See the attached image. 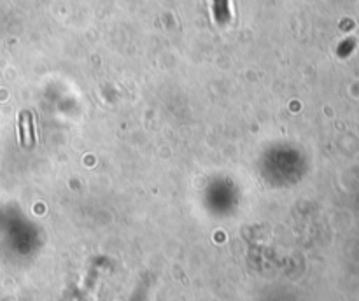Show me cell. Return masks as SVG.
I'll return each instance as SVG.
<instances>
[{"label":"cell","instance_id":"obj_2","mask_svg":"<svg viewBox=\"0 0 359 301\" xmlns=\"http://www.w3.org/2000/svg\"><path fill=\"white\" fill-rule=\"evenodd\" d=\"M214 10H216L217 23H226L230 20V9H228V0H214Z\"/></svg>","mask_w":359,"mask_h":301},{"label":"cell","instance_id":"obj_1","mask_svg":"<svg viewBox=\"0 0 359 301\" xmlns=\"http://www.w3.org/2000/svg\"><path fill=\"white\" fill-rule=\"evenodd\" d=\"M27 126H25V112L20 114V136H21V146H25V142H34V122H32V114L27 112Z\"/></svg>","mask_w":359,"mask_h":301}]
</instances>
